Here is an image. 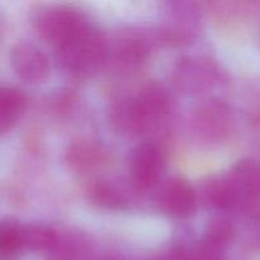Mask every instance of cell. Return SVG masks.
Instances as JSON below:
<instances>
[{"label":"cell","mask_w":260,"mask_h":260,"mask_svg":"<svg viewBox=\"0 0 260 260\" xmlns=\"http://www.w3.org/2000/svg\"><path fill=\"white\" fill-rule=\"evenodd\" d=\"M104 58L103 37L89 23L57 47L58 62L66 71L78 76H89L98 71Z\"/></svg>","instance_id":"1"},{"label":"cell","mask_w":260,"mask_h":260,"mask_svg":"<svg viewBox=\"0 0 260 260\" xmlns=\"http://www.w3.org/2000/svg\"><path fill=\"white\" fill-rule=\"evenodd\" d=\"M88 24L83 15L68 8H48L38 13L35 25L45 40L56 47L70 40Z\"/></svg>","instance_id":"2"},{"label":"cell","mask_w":260,"mask_h":260,"mask_svg":"<svg viewBox=\"0 0 260 260\" xmlns=\"http://www.w3.org/2000/svg\"><path fill=\"white\" fill-rule=\"evenodd\" d=\"M156 203L167 215L177 218H187L196 212L197 196L187 180L173 177L161 185L156 196Z\"/></svg>","instance_id":"3"},{"label":"cell","mask_w":260,"mask_h":260,"mask_svg":"<svg viewBox=\"0 0 260 260\" xmlns=\"http://www.w3.org/2000/svg\"><path fill=\"white\" fill-rule=\"evenodd\" d=\"M14 73L27 83H42L50 74L48 58L40 48L27 42L17 43L10 52Z\"/></svg>","instance_id":"4"},{"label":"cell","mask_w":260,"mask_h":260,"mask_svg":"<svg viewBox=\"0 0 260 260\" xmlns=\"http://www.w3.org/2000/svg\"><path fill=\"white\" fill-rule=\"evenodd\" d=\"M164 168V157L154 144H144L136 147L129 161V170L134 184L146 190L154 187Z\"/></svg>","instance_id":"5"},{"label":"cell","mask_w":260,"mask_h":260,"mask_svg":"<svg viewBox=\"0 0 260 260\" xmlns=\"http://www.w3.org/2000/svg\"><path fill=\"white\" fill-rule=\"evenodd\" d=\"M132 103L141 131L144 132L151 124L156 123L167 116L170 99L162 86L149 85L139 94L136 99H132Z\"/></svg>","instance_id":"6"},{"label":"cell","mask_w":260,"mask_h":260,"mask_svg":"<svg viewBox=\"0 0 260 260\" xmlns=\"http://www.w3.org/2000/svg\"><path fill=\"white\" fill-rule=\"evenodd\" d=\"M241 207H248L260 198V164L254 160H241L228 173Z\"/></svg>","instance_id":"7"},{"label":"cell","mask_w":260,"mask_h":260,"mask_svg":"<svg viewBox=\"0 0 260 260\" xmlns=\"http://www.w3.org/2000/svg\"><path fill=\"white\" fill-rule=\"evenodd\" d=\"M206 202L216 210H231L241 207L240 198L229 178L228 173L211 178L205 187Z\"/></svg>","instance_id":"8"},{"label":"cell","mask_w":260,"mask_h":260,"mask_svg":"<svg viewBox=\"0 0 260 260\" xmlns=\"http://www.w3.org/2000/svg\"><path fill=\"white\" fill-rule=\"evenodd\" d=\"M27 99L20 90L0 86V136L9 132L24 113Z\"/></svg>","instance_id":"9"},{"label":"cell","mask_w":260,"mask_h":260,"mask_svg":"<svg viewBox=\"0 0 260 260\" xmlns=\"http://www.w3.org/2000/svg\"><path fill=\"white\" fill-rule=\"evenodd\" d=\"M57 239L55 231L42 223L23 225V249L47 250L56 246Z\"/></svg>","instance_id":"10"},{"label":"cell","mask_w":260,"mask_h":260,"mask_svg":"<svg viewBox=\"0 0 260 260\" xmlns=\"http://www.w3.org/2000/svg\"><path fill=\"white\" fill-rule=\"evenodd\" d=\"M102 151L98 146L88 142H79L68 150L66 159L75 170H88L99 162Z\"/></svg>","instance_id":"11"},{"label":"cell","mask_w":260,"mask_h":260,"mask_svg":"<svg viewBox=\"0 0 260 260\" xmlns=\"http://www.w3.org/2000/svg\"><path fill=\"white\" fill-rule=\"evenodd\" d=\"M23 249V225L15 220L0 222V253L12 255Z\"/></svg>","instance_id":"12"},{"label":"cell","mask_w":260,"mask_h":260,"mask_svg":"<svg viewBox=\"0 0 260 260\" xmlns=\"http://www.w3.org/2000/svg\"><path fill=\"white\" fill-rule=\"evenodd\" d=\"M91 202L95 203L96 206L102 208H108V210H114L119 208L124 203L123 194L121 190L117 189L113 184L108 182H98L90 188Z\"/></svg>","instance_id":"13"},{"label":"cell","mask_w":260,"mask_h":260,"mask_svg":"<svg viewBox=\"0 0 260 260\" xmlns=\"http://www.w3.org/2000/svg\"><path fill=\"white\" fill-rule=\"evenodd\" d=\"M234 236V226L229 220L222 217L213 218L206 228L205 241L223 248Z\"/></svg>","instance_id":"14"},{"label":"cell","mask_w":260,"mask_h":260,"mask_svg":"<svg viewBox=\"0 0 260 260\" xmlns=\"http://www.w3.org/2000/svg\"><path fill=\"white\" fill-rule=\"evenodd\" d=\"M118 53L126 61L142 60L147 55V46L144 41L137 38H127L118 48Z\"/></svg>","instance_id":"15"}]
</instances>
